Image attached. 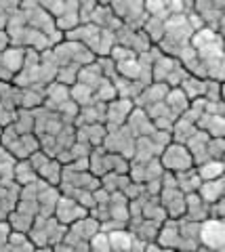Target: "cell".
<instances>
[{
	"mask_svg": "<svg viewBox=\"0 0 225 252\" xmlns=\"http://www.w3.org/2000/svg\"><path fill=\"white\" fill-rule=\"evenodd\" d=\"M200 242L208 250H223L225 248V227L221 219L206 217L200 227Z\"/></svg>",
	"mask_w": 225,
	"mask_h": 252,
	"instance_id": "6da1fadb",
	"label": "cell"
},
{
	"mask_svg": "<svg viewBox=\"0 0 225 252\" xmlns=\"http://www.w3.org/2000/svg\"><path fill=\"white\" fill-rule=\"evenodd\" d=\"M162 164L175 172H185L193 166V158L183 145H168L164 156H162Z\"/></svg>",
	"mask_w": 225,
	"mask_h": 252,
	"instance_id": "7a4b0ae2",
	"label": "cell"
},
{
	"mask_svg": "<svg viewBox=\"0 0 225 252\" xmlns=\"http://www.w3.org/2000/svg\"><path fill=\"white\" fill-rule=\"evenodd\" d=\"M223 175V162L221 160H204V164L198 168V177L202 181L217 179Z\"/></svg>",
	"mask_w": 225,
	"mask_h": 252,
	"instance_id": "3957f363",
	"label": "cell"
},
{
	"mask_svg": "<svg viewBox=\"0 0 225 252\" xmlns=\"http://www.w3.org/2000/svg\"><path fill=\"white\" fill-rule=\"evenodd\" d=\"M107 238H110V250H130V244L135 240L130 233H124V229L112 231Z\"/></svg>",
	"mask_w": 225,
	"mask_h": 252,
	"instance_id": "277c9868",
	"label": "cell"
}]
</instances>
